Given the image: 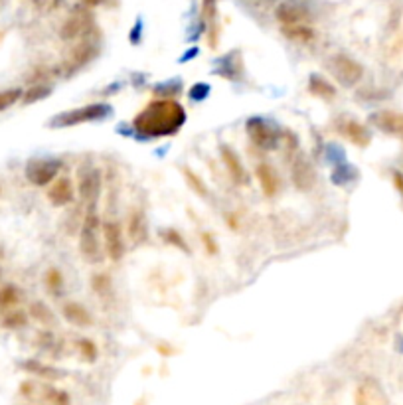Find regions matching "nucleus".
I'll return each instance as SVG.
<instances>
[{"label": "nucleus", "instance_id": "nucleus-1", "mask_svg": "<svg viewBox=\"0 0 403 405\" xmlns=\"http://www.w3.org/2000/svg\"><path fill=\"white\" fill-rule=\"evenodd\" d=\"M186 109L176 99H156L132 119V129L143 139L172 137L186 125Z\"/></svg>", "mask_w": 403, "mask_h": 405}, {"label": "nucleus", "instance_id": "nucleus-2", "mask_svg": "<svg viewBox=\"0 0 403 405\" xmlns=\"http://www.w3.org/2000/svg\"><path fill=\"white\" fill-rule=\"evenodd\" d=\"M101 227H103V223L99 220L97 209H87L83 223H81V230H79V251H81V257L85 261H103L105 251L101 248V241H103Z\"/></svg>", "mask_w": 403, "mask_h": 405}, {"label": "nucleus", "instance_id": "nucleus-3", "mask_svg": "<svg viewBox=\"0 0 403 405\" xmlns=\"http://www.w3.org/2000/svg\"><path fill=\"white\" fill-rule=\"evenodd\" d=\"M97 30V28H95ZM93 30V32H95ZM93 32L85 38L74 42V46L69 48V52L65 55L64 60V76L65 78H71L79 74L83 67H87L92 62H95L101 53V40H99V34L93 36Z\"/></svg>", "mask_w": 403, "mask_h": 405}, {"label": "nucleus", "instance_id": "nucleus-4", "mask_svg": "<svg viewBox=\"0 0 403 405\" xmlns=\"http://www.w3.org/2000/svg\"><path fill=\"white\" fill-rule=\"evenodd\" d=\"M111 115V105L107 103H89L76 107L64 111L60 115L50 121V127L55 129H69V127H78V125H85V123H95V121H103Z\"/></svg>", "mask_w": 403, "mask_h": 405}, {"label": "nucleus", "instance_id": "nucleus-5", "mask_svg": "<svg viewBox=\"0 0 403 405\" xmlns=\"http://www.w3.org/2000/svg\"><path fill=\"white\" fill-rule=\"evenodd\" d=\"M76 190H78L79 200L87 206V209H95L103 192V172L87 162L81 164L78 170Z\"/></svg>", "mask_w": 403, "mask_h": 405}, {"label": "nucleus", "instance_id": "nucleus-6", "mask_svg": "<svg viewBox=\"0 0 403 405\" xmlns=\"http://www.w3.org/2000/svg\"><path fill=\"white\" fill-rule=\"evenodd\" d=\"M246 132H248L249 141L259 146L261 150H277L281 146V137H283V129L263 117H251L246 123Z\"/></svg>", "mask_w": 403, "mask_h": 405}, {"label": "nucleus", "instance_id": "nucleus-7", "mask_svg": "<svg viewBox=\"0 0 403 405\" xmlns=\"http://www.w3.org/2000/svg\"><path fill=\"white\" fill-rule=\"evenodd\" d=\"M95 30V18L93 12L85 6H76L71 12L67 14L64 24L60 28V38L64 42H78V40L89 36Z\"/></svg>", "mask_w": 403, "mask_h": 405}, {"label": "nucleus", "instance_id": "nucleus-8", "mask_svg": "<svg viewBox=\"0 0 403 405\" xmlns=\"http://www.w3.org/2000/svg\"><path fill=\"white\" fill-rule=\"evenodd\" d=\"M328 69H330L332 78L344 87H356L364 78V66L348 53H334L328 60Z\"/></svg>", "mask_w": 403, "mask_h": 405}, {"label": "nucleus", "instance_id": "nucleus-9", "mask_svg": "<svg viewBox=\"0 0 403 405\" xmlns=\"http://www.w3.org/2000/svg\"><path fill=\"white\" fill-rule=\"evenodd\" d=\"M62 169H64V162L60 158H30L26 162L24 174H26V180L32 186L48 188L58 178Z\"/></svg>", "mask_w": 403, "mask_h": 405}, {"label": "nucleus", "instance_id": "nucleus-10", "mask_svg": "<svg viewBox=\"0 0 403 405\" xmlns=\"http://www.w3.org/2000/svg\"><path fill=\"white\" fill-rule=\"evenodd\" d=\"M20 393L28 397V399H38L42 404H48V405H69L71 404V399H69V395L64 390H58V388H53L50 384H38V381H34V379H26V381H22V386H20Z\"/></svg>", "mask_w": 403, "mask_h": 405}, {"label": "nucleus", "instance_id": "nucleus-11", "mask_svg": "<svg viewBox=\"0 0 403 405\" xmlns=\"http://www.w3.org/2000/svg\"><path fill=\"white\" fill-rule=\"evenodd\" d=\"M275 20L285 26H300V24H311L312 14L309 6L300 0H281L275 6Z\"/></svg>", "mask_w": 403, "mask_h": 405}, {"label": "nucleus", "instance_id": "nucleus-12", "mask_svg": "<svg viewBox=\"0 0 403 405\" xmlns=\"http://www.w3.org/2000/svg\"><path fill=\"white\" fill-rule=\"evenodd\" d=\"M103 234V249L105 257L113 263L123 261L127 248H125V237H123V227L117 220H107L101 227Z\"/></svg>", "mask_w": 403, "mask_h": 405}, {"label": "nucleus", "instance_id": "nucleus-13", "mask_svg": "<svg viewBox=\"0 0 403 405\" xmlns=\"http://www.w3.org/2000/svg\"><path fill=\"white\" fill-rule=\"evenodd\" d=\"M220 157L221 162H223V166L228 170V174H230V178L234 180V184L241 186V188L249 186V182H251V180H249V172L246 170V166H243V162H241L239 155L235 153L230 144H221Z\"/></svg>", "mask_w": 403, "mask_h": 405}, {"label": "nucleus", "instance_id": "nucleus-14", "mask_svg": "<svg viewBox=\"0 0 403 405\" xmlns=\"http://www.w3.org/2000/svg\"><path fill=\"white\" fill-rule=\"evenodd\" d=\"M336 131L344 139H348L352 144L360 146V148H366V146H370V143H372V131L366 127L364 123H360L356 119H340L338 123H336Z\"/></svg>", "mask_w": 403, "mask_h": 405}, {"label": "nucleus", "instance_id": "nucleus-15", "mask_svg": "<svg viewBox=\"0 0 403 405\" xmlns=\"http://www.w3.org/2000/svg\"><path fill=\"white\" fill-rule=\"evenodd\" d=\"M291 180L300 192H309L316 184V170H314L309 158L302 157V155L295 157L293 166H291Z\"/></svg>", "mask_w": 403, "mask_h": 405}, {"label": "nucleus", "instance_id": "nucleus-16", "mask_svg": "<svg viewBox=\"0 0 403 405\" xmlns=\"http://www.w3.org/2000/svg\"><path fill=\"white\" fill-rule=\"evenodd\" d=\"M48 202L55 206V208H64V206H69L74 200H76V186L71 182V178H65V176H60L55 178L50 186H48Z\"/></svg>", "mask_w": 403, "mask_h": 405}, {"label": "nucleus", "instance_id": "nucleus-17", "mask_svg": "<svg viewBox=\"0 0 403 405\" xmlns=\"http://www.w3.org/2000/svg\"><path fill=\"white\" fill-rule=\"evenodd\" d=\"M370 123L386 135L403 137V113L400 111H388V109L376 111L370 115Z\"/></svg>", "mask_w": 403, "mask_h": 405}, {"label": "nucleus", "instance_id": "nucleus-18", "mask_svg": "<svg viewBox=\"0 0 403 405\" xmlns=\"http://www.w3.org/2000/svg\"><path fill=\"white\" fill-rule=\"evenodd\" d=\"M255 178H257L261 192H263L265 196L275 198L279 194V190H281V178H279L277 170H275L271 164L259 162V164L255 166Z\"/></svg>", "mask_w": 403, "mask_h": 405}, {"label": "nucleus", "instance_id": "nucleus-19", "mask_svg": "<svg viewBox=\"0 0 403 405\" xmlns=\"http://www.w3.org/2000/svg\"><path fill=\"white\" fill-rule=\"evenodd\" d=\"M356 405H388V397L377 381L366 379L356 392Z\"/></svg>", "mask_w": 403, "mask_h": 405}, {"label": "nucleus", "instance_id": "nucleus-20", "mask_svg": "<svg viewBox=\"0 0 403 405\" xmlns=\"http://www.w3.org/2000/svg\"><path fill=\"white\" fill-rule=\"evenodd\" d=\"M62 314H64V318L71 325V327L87 328L93 325L92 313L78 301L65 302L64 309H62Z\"/></svg>", "mask_w": 403, "mask_h": 405}, {"label": "nucleus", "instance_id": "nucleus-21", "mask_svg": "<svg viewBox=\"0 0 403 405\" xmlns=\"http://www.w3.org/2000/svg\"><path fill=\"white\" fill-rule=\"evenodd\" d=\"M202 20L208 26L209 48L218 46V0H202Z\"/></svg>", "mask_w": 403, "mask_h": 405}, {"label": "nucleus", "instance_id": "nucleus-22", "mask_svg": "<svg viewBox=\"0 0 403 405\" xmlns=\"http://www.w3.org/2000/svg\"><path fill=\"white\" fill-rule=\"evenodd\" d=\"M20 368H22L26 374H30V376L46 379V381H55V379L64 378V372H62V370L50 366V364H46V362H40V360H24V362L20 364Z\"/></svg>", "mask_w": 403, "mask_h": 405}, {"label": "nucleus", "instance_id": "nucleus-23", "mask_svg": "<svg viewBox=\"0 0 403 405\" xmlns=\"http://www.w3.org/2000/svg\"><path fill=\"white\" fill-rule=\"evenodd\" d=\"M283 36L293 44H300V46H309L316 40V30L311 24H300V26H285L281 28Z\"/></svg>", "mask_w": 403, "mask_h": 405}, {"label": "nucleus", "instance_id": "nucleus-24", "mask_svg": "<svg viewBox=\"0 0 403 405\" xmlns=\"http://www.w3.org/2000/svg\"><path fill=\"white\" fill-rule=\"evenodd\" d=\"M309 92L314 97H318V99H323V101H332V99H336V87L328 81L323 76H318V74H312L311 79H309Z\"/></svg>", "mask_w": 403, "mask_h": 405}, {"label": "nucleus", "instance_id": "nucleus-25", "mask_svg": "<svg viewBox=\"0 0 403 405\" xmlns=\"http://www.w3.org/2000/svg\"><path fill=\"white\" fill-rule=\"evenodd\" d=\"M22 301V291L14 283H6L0 287V313L12 311Z\"/></svg>", "mask_w": 403, "mask_h": 405}, {"label": "nucleus", "instance_id": "nucleus-26", "mask_svg": "<svg viewBox=\"0 0 403 405\" xmlns=\"http://www.w3.org/2000/svg\"><path fill=\"white\" fill-rule=\"evenodd\" d=\"M28 316H32L36 322H40L42 327H50L55 322V316H53L52 309L46 304V302L36 301L30 304V311H28Z\"/></svg>", "mask_w": 403, "mask_h": 405}, {"label": "nucleus", "instance_id": "nucleus-27", "mask_svg": "<svg viewBox=\"0 0 403 405\" xmlns=\"http://www.w3.org/2000/svg\"><path fill=\"white\" fill-rule=\"evenodd\" d=\"M30 320V316L24 311H18V309H12V311H6L2 313V318H0V325L8 330H20L24 328Z\"/></svg>", "mask_w": 403, "mask_h": 405}, {"label": "nucleus", "instance_id": "nucleus-28", "mask_svg": "<svg viewBox=\"0 0 403 405\" xmlns=\"http://www.w3.org/2000/svg\"><path fill=\"white\" fill-rule=\"evenodd\" d=\"M76 350H78L79 358H81L85 364H93V362H97V358H99L97 344H95L92 338H78V342H76Z\"/></svg>", "mask_w": 403, "mask_h": 405}, {"label": "nucleus", "instance_id": "nucleus-29", "mask_svg": "<svg viewBox=\"0 0 403 405\" xmlns=\"http://www.w3.org/2000/svg\"><path fill=\"white\" fill-rule=\"evenodd\" d=\"M52 95V87L50 85H44V83H36L32 87H28L24 95H22V103L24 105H34L38 101H44Z\"/></svg>", "mask_w": 403, "mask_h": 405}, {"label": "nucleus", "instance_id": "nucleus-30", "mask_svg": "<svg viewBox=\"0 0 403 405\" xmlns=\"http://www.w3.org/2000/svg\"><path fill=\"white\" fill-rule=\"evenodd\" d=\"M160 237H162V241H164L166 245H170V248L180 249L184 253H190V245H188V241L184 239V236L178 230H174V227L160 230Z\"/></svg>", "mask_w": 403, "mask_h": 405}, {"label": "nucleus", "instance_id": "nucleus-31", "mask_svg": "<svg viewBox=\"0 0 403 405\" xmlns=\"http://www.w3.org/2000/svg\"><path fill=\"white\" fill-rule=\"evenodd\" d=\"M129 234L135 241H143L144 239V236H146V220H144L143 212L135 209V212L130 214Z\"/></svg>", "mask_w": 403, "mask_h": 405}, {"label": "nucleus", "instance_id": "nucleus-32", "mask_svg": "<svg viewBox=\"0 0 403 405\" xmlns=\"http://www.w3.org/2000/svg\"><path fill=\"white\" fill-rule=\"evenodd\" d=\"M44 281H46V287L48 291L52 293V295H58V293H62V288H64V275L60 269H55V267H50L46 275H44Z\"/></svg>", "mask_w": 403, "mask_h": 405}, {"label": "nucleus", "instance_id": "nucleus-33", "mask_svg": "<svg viewBox=\"0 0 403 405\" xmlns=\"http://www.w3.org/2000/svg\"><path fill=\"white\" fill-rule=\"evenodd\" d=\"M182 174H184V178H186V182H188V186L194 190L198 196H202V198L208 196V186H206V182H204L198 174H196L194 170L184 169Z\"/></svg>", "mask_w": 403, "mask_h": 405}, {"label": "nucleus", "instance_id": "nucleus-34", "mask_svg": "<svg viewBox=\"0 0 403 405\" xmlns=\"http://www.w3.org/2000/svg\"><path fill=\"white\" fill-rule=\"evenodd\" d=\"M22 95L24 92L20 87H10V89H2L0 92V113L10 109L12 105H16L18 101H22Z\"/></svg>", "mask_w": 403, "mask_h": 405}, {"label": "nucleus", "instance_id": "nucleus-35", "mask_svg": "<svg viewBox=\"0 0 403 405\" xmlns=\"http://www.w3.org/2000/svg\"><path fill=\"white\" fill-rule=\"evenodd\" d=\"M111 287V279L107 277V275H95L93 277V288H95V293H99V295H107V291Z\"/></svg>", "mask_w": 403, "mask_h": 405}, {"label": "nucleus", "instance_id": "nucleus-36", "mask_svg": "<svg viewBox=\"0 0 403 405\" xmlns=\"http://www.w3.org/2000/svg\"><path fill=\"white\" fill-rule=\"evenodd\" d=\"M156 92L160 93V95H164L162 99H172V95H178V93L182 92V85H180V81H176V83H164V85L156 87Z\"/></svg>", "mask_w": 403, "mask_h": 405}, {"label": "nucleus", "instance_id": "nucleus-37", "mask_svg": "<svg viewBox=\"0 0 403 405\" xmlns=\"http://www.w3.org/2000/svg\"><path fill=\"white\" fill-rule=\"evenodd\" d=\"M190 97L194 99V101H202V99H206L209 93V85L208 83H196L190 87Z\"/></svg>", "mask_w": 403, "mask_h": 405}, {"label": "nucleus", "instance_id": "nucleus-38", "mask_svg": "<svg viewBox=\"0 0 403 405\" xmlns=\"http://www.w3.org/2000/svg\"><path fill=\"white\" fill-rule=\"evenodd\" d=\"M200 239H202V245L206 248V251H208L209 255H216V253L220 251V245H218L216 237L212 236V234H208V232H204Z\"/></svg>", "mask_w": 403, "mask_h": 405}, {"label": "nucleus", "instance_id": "nucleus-39", "mask_svg": "<svg viewBox=\"0 0 403 405\" xmlns=\"http://www.w3.org/2000/svg\"><path fill=\"white\" fill-rule=\"evenodd\" d=\"M391 180H393L395 190L400 192V196L403 198V172H400V170H393V172H391Z\"/></svg>", "mask_w": 403, "mask_h": 405}, {"label": "nucleus", "instance_id": "nucleus-40", "mask_svg": "<svg viewBox=\"0 0 403 405\" xmlns=\"http://www.w3.org/2000/svg\"><path fill=\"white\" fill-rule=\"evenodd\" d=\"M105 0H81V6H85V8H89V10H93V8H97V6H101Z\"/></svg>", "mask_w": 403, "mask_h": 405}, {"label": "nucleus", "instance_id": "nucleus-41", "mask_svg": "<svg viewBox=\"0 0 403 405\" xmlns=\"http://www.w3.org/2000/svg\"><path fill=\"white\" fill-rule=\"evenodd\" d=\"M0 277H2V269H0Z\"/></svg>", "mask_w": 403, "mask_h": 405}, {"label": "nucleus", "instance_id": "nucleus-42", "mask_svg": "<svg viewBox=\"0 0 403 405\" xmlns=\"http://www.w3.org/2000/svg\"><path fill=\"white\" fill-rule=\"evenodd\" d=\"M2 2H4V0H0V4H2Z\"/></svg>", "mask_w": 403, "mask_h": 405}]
</instances>
